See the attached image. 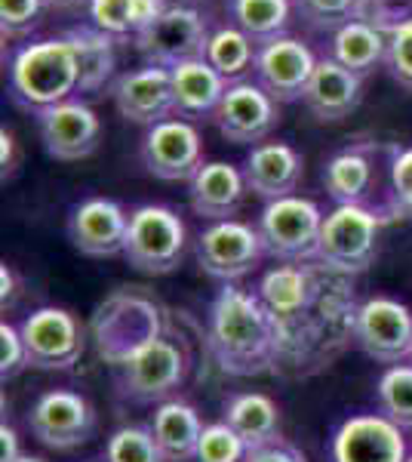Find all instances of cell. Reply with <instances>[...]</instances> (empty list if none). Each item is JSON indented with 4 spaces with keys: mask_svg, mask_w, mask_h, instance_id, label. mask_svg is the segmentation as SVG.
<instances>
[{
    "mask_svg": "<svg viewBox=\"0 0 412 462\" xmlns=\"http://www.w3.org/2000/svg\"><path fill=\"white\" fill-rule=\"evenodd\" d=\"M19 330L28 348V367L34 370H69L80 361L87 346L80 320L56 305L32 311Z\"/></svg>",
    "mask_w": 412,
    "mask_h": 462,
    "instance_id": "obj_10",
    "label": "cell"
},
{
    "mask_svg": "<svg viewBox=\"0 0 412 462\" xmlns=\"http://www.w3.org/2000/svg\"><path fill=\"white\" fill-rule=\"evenodd\" d=\"M243 462H308V459H305V453L298 450L296 444H289V441H283V438H277V441H271V444L250 450Z\"/></svg>",
    "mask_w": 412,
    "mask_h": 462,
    "instance_id": "obj_39",
    "label": "cell"
},
{
    "mask_svg": "<svg viewBox=\"0 0 412 462\" xmlns=\"http://www.w3.org/2000/svg\"><path fill=\"white\" fill-rule=\"evenodd\" d=\"M179 4H194V0H179Z\"/></svg>",
    "mask_w": 412,
    "mask_h": 462,
    "instance_id": "obj_46",
    "label": "cell"
},
{
    "mask_svg": "<svg viewBox=\"0 0 412 462\" xmlns=\"http://www.w3.org/2000/svg\"><path fill=\"white\" fill-rule=\"evenodd\" d=\"M224 422L243 438L250 450L280 438V407L265 392H241L224 404Z\"/></svg>",
    "mask_w": 412,
    "mask_h": 462,
    "instance_id": "obj_27",
    "label": "cell"
},
{
    "mask_svg": "<svg viewBox=\"0 0 412 462\" xmlns=\"http://www.w3.org/2000/svg\"><path fill=\"white\" fill-rule=\"evenodd\" d=\"M169 0H130V19H133V37L148 32L163 13L169 10Z\"/></svg>",
    "mask_w": 412,
    "mask_h": 462,
    "instance_id": "obj_40",
    "label": "cell"
},
{
    "mask_svg": "<svg viewBox=\"0 0 412 462\" xmlns=\"http://www.w3.org/2000/svg\"><path fill=\"white\" fill-rule=\"evenodd\" d=\"M228 22L256 43L287 37L292 22V0H224Z\"/></svg>",
    "mask_w": 412,
    "mask_h": 462,
    "instance_id": "obj_28",
    "label": "cell"
},
{
    "mask_svg": "<svg viewBox=\"0 0 412 462\" xmlns=\"http://www.w3.org/2000/svg\"><path fill=\"white\" fill-rule=\"evenodd\" d=\"M209 19L191 4H172L148 32L136 34V53L145 59V65L176 69L191 59H204L209 43Z\"/></svg>",
    "mask_w": 412,
    "mask_h": 462,
    "instance_id": "obj_7",
    "label": "cell"
},
{
    "mask_svg": "<svg viewBox=\"0 0 412 462\" xmlns=\"http://www.w3.org/2000/svg\"><path fill=\"white\" fill-rule=\"evenodd\" d=\"M361 0H292V10L305 25L317 32H339L351 19H357Z\"/></svg>",
    "mask_w": 412,
    "mask_h": 462,
    "instance_id": "obj_33",
    "label": "cell"
},
{
    "mask_svg": "<svg viewBox=\"0 0 412 462\" xmlns=\"http://www.w3.org/2000/svg\"><path fill=\"white\" fill-rule=\"evenodd\" d=\"M256 50H259V43L228 22V25L213 28L204 59L228 80V84H237V80H246V74L256 65Z\"/></svg>",
    "mask_w": 412,
    "mask_h": 462,
    "instance_id": "obj_29",
    "label": "cell"
},
{
    "mask_svg": "<svg viewBox=\"0 0 412 462\" xmlns=\"http://www.w3.org/2000/svg\"><path fill=\"white\" fill-rule=\"evenodd\" d=\"M305 176V158L289 143H261L252 145L243 161L246 189L256 198L277 200L289 198Z\"/></svg>",
    "mask_w": 412,
    "mask_h": 462,
    "instance_id": "obj_20",
    "label": "cell"
},
{
    "mask_svg": "<svg viewBox=\"0 0 412 462\" xmlns=\"http://www.w3.org/2000/svg\"><path fill=\"white\" fill-rule=\"evenodd\" d=\"M185 222L163 204H142L130 213L124 259L142 274H169L185 256Z\"/></svg>",
    "mask_w": 412,
    "mask_h": 462,
    "instance_id": "obj_4",
    "label": "cell"
},
{
    "mask_svg": "<svg viewBox=\"0 0 412 462\" xmlns=\"http://www.w3.org/2000/svg\"><path fill=\"white\" fill-rule=\"evenodd\" d=\"M19 163H22V154H19L16 133H13L10 126H4V130H0V167H4V182L16 176Z\"/></svg>",
    "mask_w": 412,
    "mask_h": 462,
    "instance_id": "obj_41",
    "label": "cell"
},
{
    "mask_svg": "<svg viewBox=\"0 0 412 462\" xmlns=\"http://www.w3.org/2000/svg\"><path fill=\"white\" fill-rule=\"evenodd\" d=\"M43 0H0V34L4 41L28 37L41 22Z\"/></svg>",
    "mask_w": 412,
    "mask_h": 462,
    "instance_id": "obj_36",
    "label": "cell"
},
{
    "mask_svg": "<svg viewBox=\"0 0 412 462\" xmlns=\"http://www.w3.org/2000/svg\"><path fill=\"white\" fill-rule=\"evenodd\" d=\"M409 357H412V355H409Z\"/></svg>",
    "mask_w": 412,
    "mask_h": 462,
    "instance_id": "obj_48",
    "label": "cell"
},
{
    "mask_svg": "<svg viewBox=\"0 0 412 462\" xmlns=\"http://www.w3.org/2000/svg\"><path fill=\"white\" fill-rule=\"evenodd\" d=\"M0 287H4L0 290V302H4V311H6L13 302H16V293H19V278L10 265L0 268Z\"/></svg>",
    "mask_w": 412,
    "mask_h": 462,
    "instance_id": "obj_43",
    "label": "cell"
},
{
    "mask_svg": "<svg viewBox=\"0 0 412 462\" xmlns=\"http://www.w3.org/2000/svg\"><path fill=\"white\" fill-rule=\"evenodd\" d=\"M213 124L231 145H261L280 124V102L271 99L256 80H237L224 89Z\"/></svg>",
    "mask_w": 412,
    "mask_h": 462,
    "instance_id": "obj_13",
    "label": "cell"
},
{
    "mask_svg": "<svg viewBox=\"0 0 412 462\" xmlns=\"http://www.w3.org/2000/svg\"><path fill=\"white\" fill-rule=\"evenodd\" d=\"M354 339L372 361L394 367L412 355V309L391 296H372L357 305Z\"/></svg>",
    "mask_w": 412,
    "mask_h": 462,
    "instance_id": "obj_12",
    "label": "cell"
},
{
    "mask_svg": "<svg viewBox=\"0 0 412 462\" xmlns=\"http://www.w3.org/2000/svg\"><path fill=\"white\" fill-rule=\"evenodd\" d=\"M204 429L206 426L200 422L197 410L179 398L160 401V407L151 416L154 441L167 462H191L197 457V444Z\"/></svg>",
    "mask_w": 412,
    "mask_h": 462,
    "instance_id": "obj_25",
    "label": "cell"
},
{
    "mask_svg": "<svg viewBox=\"0 0 412 462\" xmlns=\"http://www.w3.org/2000/svg\"><path fill=\"white\" fill-rule=\"evenodd\" d=\"M16 462H43V459H41V457H25V453H22V457H19Z\"/></svg>",
    "mask_w": 412,
    "mask_h": 462,
    "instance_id": "obj_45",
    "label": "cell"
},
{
    "mask_svg": "<svg viewBox=\"0 0 412 462\" xmlns=\"http://www.w3.org/2000/svg\"><path fill=\"white\" fill-rule=\"evenodd\" d=\"M363 102V78L342 69L335 59L324 56L314 69V78L302 96V106L320 124H339L351 117Z\"/></svg>",
    "mask_w": 412,
    "mask_h": 462,
    "instance_id": "obj_19",
    "label": "cell"
},
{
    "mask_svg": "<svg viewBox=\"0 0 412 462\" xmlns=\"http://www.w3.org/2000/svg\"><path fill=\"white\" fill-rule=\"evenodd\" d=\"M22 457V450H19V435H16V429L13 426H0V462H16Z\"/></svg>",
    "mask_w": 412,
    "mask_h": 462,
    "instance_id": "obj_42",
    "label": "cell"
},
{
    "mask_svg": "<svg viewBox=\"0 0 412 462\" xmlns=\"http://www.w3.org/2000/svg\"><path fill=\"white\" fill-rule=\"evenodd\" d=\"M379 410L403 431H412V364H394L379 376Z\"/></svg>",
    "mask_w": 412,
    "mask_h": 462,
    "instance_id": "obj_30",
    "label": "cell"
},
{
    "mask_svg": "<svg viewBox=\"0 0 412 462\" xmlns=\"http://www.w3.org/2000/svg\"><path fill=\"white\" fill-rule=\"evenodd\" d=\"M243 170L224 161H209L197 170V176L188 182V204L191 210L206 222L234 219L246 195Z\"/></svg>",
    "mask_w": 412,
    "mask_h": 462,
    "instance_id": "obj_21",
    "label": "cell"
},
{
    "mask_svg": "<svg viewBox=\"0 0 412 462\" xmlns=\"http://www.w3.org/2000/svg\"><path fill=\"white\" fill-rule=\"evenodd\" d=\"M324 189L335 204H363L372 207L370 198L379 189V167L376 148L372 145H351L335 152L324 163ZM376 210V207H372Z\"/></svg>",
    "mask_w": 412,
    "mask_h": 462,
    "instance_id": "obj_23",
    "label": "cell"
},
{
    "mask_svg": "<svg viewBox=\"0 0 412 462\" xmlns=\"http://www.w3.org/2000/svg\"><path fill=\"white\" fill-rule=\"evenodd\" d=\"M139 161L160 182H191L204 167V143L191 121L169 117L148 126L139 143Z\"/></svg>",
    "mask_w": 412,
    "mask_h": 462,
    "instance_id": "obj_8",
    "label": "cell"
},
{
    "mask_svg": "<svg viewBox=\"0 0 412 462\" xmlns=\"http://www.w3.org/2000/svg\"><path fill=\"white\" fill-rule=\"evenodd\" d=\"M108 96L124 121L139 124L145 130L176 117V111H172L169 69H160V65H142V69L117 74Z\"/></svg>",
    "mask_w": 412,
    "mask_h": 462,
    "instance_id": "obj_17",
    "label": "cell"
},
{
    "mask_svg": "<svg viewBox=\"0 0 412 462\" xmlns=\"http://www.w3.org/2000/svg\"><path fill=\"white\" fill-rule=\"evenodd\" d=\"M28 367V348L25 339H22V330L13 324H0V376L6 379H16L22 370Z\"/></svg>",
    "mask_w": 412,
    "mask_h": 462,
    "instance_id": "obj_38",
    "label": "cell"
},
{
    "mask_svg": "<svg viewBox=\"0 0 412 462\" xmlns=\"http://www.w3.org/2000/svg\"><path fill=\"white\" fill-rule=\"evenodd\" d=\"M28 429L43 447L65 453L93 438L96 410L84 394L69 389H50L32 404Z\"/></svg>",
    "mask_w": 412,
    "mask_h": 462,
    "instance_id": "obj_11",
    "label": "cell"
},
{
    "mask_svg": "<svg viewBox=\"0 0 412 462\" xmlns=\"http://www.w3.org/2000/svg\"><path fill=\"white\" fill-rule=\"evenodd\" d=\"M37 133L47 148L50 158L56 161H84L99 148L102 121L84 99H65L59 106L37 111Z\"/></svg>",
    "mask_w": 412,
    "mask_h": 462,
    "instance_id": "obj_16",
    "label": "cell"
},
{
    "mask_svg": "<svg viewBox=\"0 0 412 462\" xmlns=\"http://www.w3.org/2000/svg\"><path fill=\"white\" fill-rule=\"evenodd\" d=\"M52 10H65V6H78V4H89V0H43Z\"/></svg>",
    "mask_w": 412,
    "mask_h": 462,
    "instance_id": "obj_44",
    "label": "cell"
},
{
    "mask_svg": "<svg viewBox=\"0 0 412 462\" xmlns=\"http://www.w3.org/2000/svg\"><path fill=\"white\" fill-rule=\"evenodd\" d=\"M188 367L191 357L182 342L172 337H154L121 364V392L139 404L167 401L185 383Z\"/></svg>",
    "mask_w": 412,
    "mask_h": 462,
    "instance_id": "obj_6",
    "label": "cell"
},
{
    "mask_svg": "<svg viewBox=\"0 0 412 462\" xmlns=\"http://www.w3.org/2000/svg\"><path fill=\"white\" fill-rule=\"evenodd\" d=\"M333 462H407V438L385 413L348 416L329 441Z\"/></svg>",
    "mask_w": 412,
    "mask_h": 462,
    "instance_id": "obj_15",
    "label": "cell"
},
{
    "mask_svg": "<svg viewBox=\"0 0 412 462\" xmlns=\"http://www.w3.org/2000/svg\"><path fill=\"white\" fill-rule=\"evenodd\" d=\"M89 25H96L99 32L111 37H130L133 34V19H130V0H89Z\"/></svg>",
    "mask_w": 412,
    "mask_h": 462,
    "instance_id": "obj_37",
    "label": "cell"
},
{
    "mask_svg": "<svg viewBox=\"0 0 412 462\" xmlns=\"http://www.w3.org/2000/svg\"><path fill=\"white\" fill-rule=\"evenodd\" d=\"M407 462H412V457H409V459H407Z\"/></svg>",
    "mask_w": 412,
    "mask_h": 462,
    "instance_id": "obj_47",
    "label": "cell"
},
{
    "mask_svg": "<svg viewBox=\"0 0 412 462\" xmlns=\"http://www.w3.org/2000/svg\"><path fill=\"white\" fill-rule=\"evenodd\" d=\"M6 87H10V99L32 115L74 99V93L80 89V65L71 43L65 37L22 43L13 50L6 65Z\"/></svg>",
    "mask_w": 412,
    "mask_h": 462,
    "instance_id": "obj_2",
    "label": "cell"
},
{
    "mask_svg": "<svg viewBox=\"0 0 412 462\" xmlns=\"http://www.w3.org/2000/svg\"><path fill=\"white\" fill-rule=\"evenodd\" d=\"M172 80V111L182 121H213L215 108L222 106L228 80L222 78L206 59H191L169 69Z\"/></svg>",
    "mask_w": 412,
    "mask_h": 462,
    "instance_id": "obj_22",
    "label": "cell"
},
{
    "mask_svg": "<svg viewBox=\"0 0 412 462\" xmlns=\"http://www.w3.org/2000/svg\"><path fill=\"white\" fill-rule=\"evenodd\" d=\"M388 50H385V69L388 74L412 93V16L397 22L385 32Z\"/></svg>",
    "mask_w": 412,
    "mask_h": 462,
    "instance_id": "obj_35",
    "label": "cell"
},
{
    "mask_svg": "<svg viewBox=\"0 0 412 462\" xmlns=\"http://www.w3.org/2000/svg\"><path fill=\"white\" fill-rule=\"evenodd\" d=\"M105 462H167L151 426H121L105 444Z\"/></svg>",
    "mask_w": 412,
    "mask_h": 462,
    "instance_id": "obj_31",
    "label": "cell"
},
{
    "mask_svg": "<svg viewBox=\"0 0 412 462\" xmlns=\"http://www.w3.org/2000/svg\"><path fill=\"white\" fill-rule=\"evenodd\" d=\"M317 62L320 59L311 53L308 43L287 34L277 37V41L259 43L252 74H256V84L271 99H277L280 106H289V102H302Z\"/></svg>",
    "mask_w": 412,
    "mask_h": 462,
    "instance_id": "obj_14",
    "label": "cell"
},
{
    "mask_svg": "<svg viewBox=\"0 0 412 462\" xmlns=\"http://www.w3.org/2000/svg\"><path fill=\"white\" fill-rule=\"evenodd\" d=\"M256 228L268 256L283 263H311L324 228V213L311 198H277L261 207Z\"/></svg>",
    "mask_w": 412,
    "mask_h": 462,
    "instance_id": "obj_5",
    "label": "cell"
},
{
    "mask_svg": "<svg viewBox=\"0 0 412 462\" xmlns=\"http://www.w3.org/2000/svg\"><path fill=\"white\" fill-rule=\"evenodd\" d=\"M388 213L412 222V145L388 152Z\"/></svg>",
    "mask_w": 412,
    "mask_h": 462,
    "instance_id": "obj_32",
    "label": "cell"
},
{
    "mask_svg": "<svg viewBox=\"0 0 412 462\" xmlns=\"http://www.w3.org/2000/svg\"><path fill=\"white\" fill-rule=\"evenodd\" d=\"M250 447L243 444V438L237 435L228 422H213V426L204 429L197 444V462H243Z\"/></svg>",
    "mask_w": 412,
    "mask_h": 462,
    "instance_id": "obj_34",
    "label": "cell"
},
{
    "mask_svg": "<svg viewBox=\"0 0 412 462\" xmlns=\"http://www.w3.org/2000/svg\"><path fill=\"white\" fill-rule=\"evenodd\" d=\"M381 226H385V216L372 207L335 204V210L324 216L314 259L348 278L361 274L376 263Z\"/></svg>",
    "mask_w": 412,
    "mask_h": 462,
    "instance_id": "obj_3",
    "label": "cell"
},
{
    "mask_svg": "<svg viewBox=\"0 0 412 462\" xmlns=\"http://www.w3.org/2000/svg\"><path fill=\"white\" fill-rule=\"evenodd\" d=\"M71 43L80 65V89L84 96H102V89L114 84L117 78V37L99 32L96 25H74L62 34Z\"/></svg>",
    "mask_w": 412,
    "mask_h": 462,
    "instance_id": "obj_24",
    "label": "cell"
},
{
    "mask_svg": "<svg viewBox=\"0 0 412 462\" xmlns=\"http://www.w3.org/2000/svg\"><path fill=\"white\" fill-rule=\"evenodd\" d=\"M130 213L111 198H87L69 216L71 247L93 259L124 256Z\"/></svg>",
    "mask_w": 412,
    "mask_h": 462,
    "instance_id": "obj_18",
    "label": "cell"
},
{
    "mask_svg": "<svg viewBox=\"0 0 412 462\" xmlns=\"http://www.w3.org/2000/svg\"><path fill=\"white\" fill-rule=\"evenodd\" d=\"M265 253L259 228L246 226L241 219H224L209 222L197 237V263L200 268L215 281L234 284V281L246 278Z\"/></svg>",
    "mask_w": 412,
    "mask_h": 462,
    "instance_id": "obj_9",
    "label": "cell"
},
{
    "mask_svg": "<svg viewBox=\"0 0 412 462\" xmlns=\"http://www.w3.org/2000/svg\"><path fill=\"white\" fill-rule=\"evenodd\" d=\"M385 32L363 19H351L339 32H333V43H329V59L342 65V69L354 71L357 78H370L379 65H385Z\"/></svg>",
    "mask_w": 412,
    "mask_h": 462,
    "instance_id": "obj_26",
    "label": "cell"
},
{
    "mask_svg": "<svg viewBox=\"0 0 412 462\" xmlns=\"http://www.w3.org/2000/svg\"><path fill=\"white\" fill-rule=\"evenodd\" d=\"M206 342L228 376L271 374L280 357V330L259 293L224 284L209 305Z\"/></svg>",
    "mask_w": 412,
    "mask_h": 462,
    "instance_id": "obj_1",
    "label": "cell"
}]
</instances>
